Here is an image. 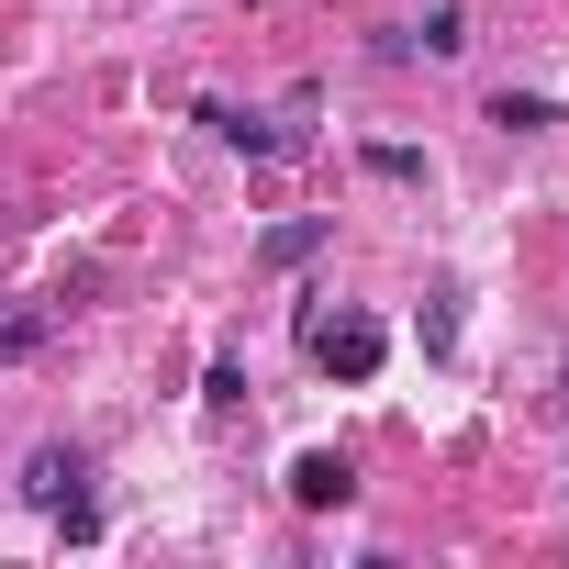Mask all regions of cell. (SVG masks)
Listing matches in <instances>:
<instances>
[{"mask_svg":"<svg viewBox=\"0 0 569 569\" xmlns=\"http://www.w3.org/2000/svg\"><path fill=\"white\" fill-rule=\"evenodd\" d=\"M201 402H212V413H234V402H246V358H212V380H201Z\"/></svg>","mask_w":569,"mask_h":569,"instance_id":"9","label":"cell"},{"mask_svg":"<svg viewBox=\"0 0 569 569\" xmlns=\"http://www.w3.org/2000/svg\"><path fill=\"white\" fill-rule=\"evenodd\" d=\"M291 502H302V513H347V502H358V469H347L336 447H302V458H291Z\"/></svg>","mask_w":569,"mask_h":569,"instance_id":"2","label":"cell"},{"mask_svg":"<svg viewBox=\"0 0 569 569\" xmlns=\"http://www.w3.org/2000/svg\"><path fill=\"white\" fill-rule=\"evenodd\" d=\"M79 491H90V447H34V458H23V502L57 513V502H79Z\"/></svg>","mask_w":569,"mask_h":569,"instance_id":"3","label":"cell"},{"mask_svg":"<svg viewBox=\"0 0 569 569\" xmlns=\"http://www.w3.org/2000/svg\"><path fill=\"white\" fill-rule=\"evenodd\" d=\"M201 123L234 146V157H291V123H268V112H234V101H201Z\"/></svg>","mask_w":569,"mask_h":569,"instance_id":"4","label":"cell"},{"mask_svg":"<svg viewBox=\"0 0 569 569\" xmlns=\"http://www.w3.org/2000/svg\"><path fill=\"white\" fill-rule=\"evenodd\" d=\"M325 234H336V212H302V223H268V246H257V257H268V268H302V257H313Z\"/></svg>","mask_w":569,"mask_h":569,"instance_id":"5","label":"cell"},{"mask_svg":"<svg viewBox=\"0 0 569 569\" xmlns=\"http://www.w3.org/2000/svg\"><path fill=\"white\" fill-rule=\"evenodd\" d=\"M34 347H46V313H0V369L34 358Z\"/></svg>","mask_w":569,"mask_h":569,"instance_id":"8","label":"cell"},{"mask_svg":"<svg viewBox=\"0 0 569 569\" xmlns=\"http://www.w3.org/2000/svg\"><path fill=\"white\" fill-rule=\"evenodd\" d=\"M302 347H313V358H325L336 380H380V358H391V336H380L369 313H347V325H313Z\"/></svg>","mask_w":569,"mask_h":569,"instance_id":"1","label":"cell"},{"mask_svg":"<svg viewBox=\"0 0 569 569\" xmlns=\"http://www.w3.org/2000/svg\"><path fill=\"white\" fill-rule=\"evenodd\" d=\"M469 46V12H458V0H436V12H425V57H458Z\"/></svg>","mask_w":569,"mask_h":569,"instance_id":"7","label":"cell"},{"mask_svg":"<svg viewBox=\"0 0 569 569\" xmlns=\"http://www.w3.org/2000/svg\"><path fill=\"white\" fill-rule=\"evenodd\" d=\"M491 123H502V134H547V123H558V101H547V90H502V101H491Z\"/></svg>","mask_w":569,"mask_h":569,"instance_id":"6","label":"cell"}]
</instances>
